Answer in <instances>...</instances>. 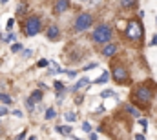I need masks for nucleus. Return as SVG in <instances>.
<instances>
[{
    "label": "nucleus",
    "mask_w": 157,
    "mask_h": 140,
    "mask_svg": "<svg viewBox=\"0 0 157 140\" xmlns=\"http://www.w3.org/2000/svg\"><path fill=\"white\" fill-rule=\"evenodd\" d=\"M154 91H152V87H148V86H144V84H141V86H137L135 89H133V93H132V98H133V102L135 104H139L141 107H148V104L154 100Z\"/></svg>",
    "instance_id": "1"
},
{
    "label": "nucleus",
    "mask_w": 157,
    "mask_h": 140,
    "mask_svg": "<svg viewBox=\"0 0 157 140\" xmlns=\"http://www.w3.org/2000/svg\"><path fill=\"white\" fill-rule=\"evenodd\" d=\"M124 36L130 40V42H139V40H143V36H144V29H143V24L139 22V20H130L128 22V26H126V29H124Z\"/></svg>",
    "instance_id": "2"
},
{
    "label": "nucleus",
    "mask_w": 157,
    "mask_h": 140,
    "mask_svg": "<svg viewBox=\"0 0 157 140\" xmlns=\"http://www.w3.org/2000/svg\"><path fill=\"white\" fill-rule=\"evenodd\" d=\"M112 36H113V29L108 24H99L91 33V40L95 44H108L112 40Z\"/></svg>",
    "instance_id": "3"
},
{
    "label": "nucleus",
    "mask_w": 157,
    "mask_h": 140,
    "mask_svg": "<svg viewBox=\"0 0 157 140\" xmlns=\"http://www.w3.org/2000/svg\"><path fill=\"white\" fill-rule=\"evenodd\" d=\"M40 28H42V20L40 17H29L26 22H24V35L26 36H35L37 33H40Z\"/></svg>",
    "instance_id": "4"
},
{
    "label": "nucleus",
    "mask_w": 157,
    "mask_h": 140,
    "mask_svg": "<svg viewBox=\"0 0 157 140\" xmlns=\"http://www.w3.org/2000/svg\"><path fill=\"white\" fill-rule=\"evenodd\" d=\"M91 24H93V17H91L90 13H80V15L77 17V20H75L73 29H75V33H82V31L90 29Z\"/></svg>",
    "instance_id": "5"
},
{
    "label": "nucleus",
    "mask_w": 157,
    "mask_h": 140,
    "mask_svg": "<svg viewBox=\"0 0 157 140\" xmlns=\"http://www.w3.org/2000/svg\"><path fill=\"white\" fill-rule=\"evenodd\" d=\"M112 76H113V80H115L117 84H126L128 78H130V73H128V69H126L124 66L113 64V66H112Z\"/></svg>",
    "instance_id": "6"
},
{
    "label": "nucleus",
    "mask_w": 157,
    "mask_h": 140,
    "mask_svg": "<svg viewBox=\"0 0 157 140\" xmlns=\"http://www.w3.org/2000/svg\"><path fill=\"white\" fill-rule=\"evenodd\" d=\"M68 9H70V0H55V6H53L55 15H60Z\"/></svg>",
    "instance_id": "7"
},
{
    "label": "nucleus",
    "mask_w": 157,
    "mask_h": 140,
    "mask_svg": "<svg viewBox=\"0 0 157 140\" xmlns=\"http://www.w3.org/2000/svg\"><path fill=\"white\" fill-rule=\"evenodd\" d=\"M117 51H119V46L117 44H106L104 47H102V57H106V58H112L113 55H117Z\"/></svg>",
    "instance_id": "8"
},
{
    "label": "nucleus",
    "mask_w": 157,
    "mask_h": 140,
    "mask_svg": "<svg viewBox=\"0 0 157 140\" xmlns=\"http://www.w3.org/2000/svg\"><path fill=\"white\" fill-rule=\"evenodd\" d=\"M46 35H48L49 40H53V42H55V40H60V29H59L57 26H49Z\"/></svg>",
    "instance_id": "9"
},
{
    "label": "nucleus",
    "mask_w": 157,
    "mask_h": 140,
    "mask_svg": "<svg viewBox=\"0 0 157 140\" xmlns=\"http://www.w3.org/2000/svg\"><path fill=\"white\" fill-rule=\"evenodd\" d=\"M137 4H139V0H121L122 9H133V7H137Z\"/></svg>",
    "instance_id": "10"
},
{
    "label": "nucleus",
    "mask_w": 157,
    "mask_h": 140,
    "mask_svg": "<svg viewBox=\"0 0 157 140\" xmlns=\"http://www.w3.org/2000/svg\"><path fill=\"white\" fill-rule=\"evenodd\" d=\"M90 86V80H88V76H84V78H80L77 84L71 87V91H77V89H82V87H88Z\"/></svg>",
    "instance_id": "11"
},
{
    "label": "nucleus",
    "mask_w": 157,
    "mask_h": 140,
    "mask_svg": "<svg viewBox=\"0 0 157 140\" xmlns=\"http://www.w3.org/2000/svg\"><path fill=\"white\" fill-rule=\"evenodd\" d=\"M124 109H126L132 116H135V118H139V116H141V111H139L137 107H133L132 104H126V105H124Z\"/></svg>",
    "instance_id": "12"
},
{
    "label": "nucleus",
    "mask_w": 157,
    "mask_h": 140,
    "mask_svg": "<svg viewBox=\"0 0 157 140\" xmlns=\"http://www.w3.org/2000/svg\"><path fill=\"white\" fill-rule=\"evenodd\" d=\"M108 80H110V73H108V71H104V73H102V75L95 80V84H106Z\"/></svg>",
    "instance_id": "13"
},
{
    "label": "nucleus",
    "mask_w": 157,
    "mask_h": 140,
    "mask_svg": "<svg viewBox=\"0 0 157 140\" xmlns=\"http://www.w3.org/2000/svg\"><path fill=\"white\" fill-rule=\"evenodd\" d=\"M31 102H40L42 100V91H33V95L29 97Z\"/></svg>",
    "instance_id": "14"
},
{
    "label": "nucleus",
    "mask_w": 157,
    "mask_h": 140,
    "mask_svg": "<svg viewBox=\"0 0 157 140\" xmlns=\"http://www.w3.org/2000/svg\"><path fill=\"white\" fill-rule=\"evenodd\" d=\"M57 131L62 133V135H70V133H71V127H70V126H59Z\"/></svg>",
    "instance_id": "15"
},
{
    "label": "nucleus",
    "mask_w": 157,
    "mask_h": 140,
    "mask_svg": "<svg viewBox=\"0 0 157 140\" xmlns=\"http://www.w3.org/2000/svg\"><path fill=\"white\" fill-rule=\"evenodd\" d=\"M64 118H66L68 122H75V118H77V113H73V111H68V113L64 115Z\"/></svg>",
    "instance_id": "16"
},
{
    "label": "nucleus",
    "mask_w": 157,
    "mask_h": 140,
    "mask_svg": "<svg viewBox=\"0 0 157 140\" xmlns=\"http://www.w3.org/2000/svg\"><path fill=\"white\" fill-rule=\"evenodd\" d=\"M0 102H4V104H11V97L6 95V93H0Z\"/></svg>",
    "instance_id": "17"
},
{
    "label": "nucleus",
    "mask_w": 157,
    "mask_h": 140,
    "mask_svg": "<svg viewBox=\"0 0 157 140\" xmlns=\"http://www.w3.org/2000/svg\"><path fill=\"white\" fill-rule=\"evenodd\" d=\"M20 51H22L20 44H11V53H20Z\"/></svg>",
    "instance_id": "18"
},
{
    "label": "nucleus",
    "mask_w": 157,
    "mask_h": 140,
    "mask_svg": "<svg viewBox=\"0 0 157 140\" xmlns=\"http://www.w3.org/2000/svg\"><path fill=\"white\" fill-rule=\"evenodd\" d=\"M101 97H102V98H108V97H115V93H113L112 89H106V91L101 93Z\"/></svg>",
    "instance_id": "19"
},
{
    "label": "nucleus",
    "mask_w": 157,
    "mask_h": 140,
    "mask_svg": "<svg viewBox=\"0 0 157 140\" xmlns=\"http://www.w3.org/2000/svg\"><path fill=\"white\" fill-rule=\"evenodd\" d=\"M37 66H39V68H48V66H49V60H46V58H40L39 62H37Z\"/></svg>",
    "instance_id": "20"
},
{
    "label": "nucleus",
    "mask_w": 157,
    "mask_h": 140,
    "mask_svg": "<svg viewBox=\"0 0 157 140\" xmlns=\"http://www.w3.org/2000/svg\"><path fill=\"white\" fill-rule=\"evenodd\" d=\"M55 115H57V113H55V109H48V111H46V118H48V120H51Z\"/></svg>",
    "instance_id": "21"
},
{
    "label": "nucleus",
    "mask_w": 157,
    "mask_h": 140,
    "mask_svg": "<svg viewBox=\"0 0 157 140\" xmlns=\"http://www.w3.org/2000/svg\"><path fill=\"white\" fill-rule=\"evenodd\" d=\"M82 131H86V133H91V126H90L88 122H84V124H82Z\"/></svg>",
    "instance_id": "22"
},
{
    "label": "nucleus",
    "mask_w": 157,
    "mask_h": 140,
    "mask_svg": "<svg viewBox=\"0 0 157 140\" xmlns=\"http://www.w3.org/2000/svg\"><path fill=\"white\" fill-rule=\"evenodd\" d=\"M95 68H97V62H91V64H88V66H84V71L95 69Z\"/></svg>",
    "instance_id": "23"
},
{
    "label": "nucleus",
    "mask_w": 157,
    "mask_h": 140,
    "mask_svg": "<svg viewBox=\"0 0 157 140\" xmlns=\"http://www.w3.org/2000/svg\"><path fill=\"white\" fill-rule=\"evenodd\" d=\"M55 89H57L59 93H62V89H64V86H62L60 82H55Z\"/></svg>",
    "instance_id": "24"
},
{
    "label": "nucleus",
    "mask_w": 157,
    "mask_h": 140,
    "mask_svg": "<svg viewBox=\"0 0 157 140\" xmlns=\"http://www.w3.org/2000/svg\"><path fill=\"white\" fill-rule=\"evenodd\" d=\"M139 124H141V126H143L144 129L148 127V120H146V118H139Z\"/></svg>",
    "instance_id": "25"
},
{
    "label": "nucleus",
    "mask_w": 157,
    "mask_h": 140,
    "mask_svg": "<svg viewBox=\"0 0 157 140\" xmlns=\"http://www.w3.org/2000/svg\"><path fill=\"white\" fill-rule=\"evenodd\" d=\"M13 24H15V20H13V18H9V20H7V31H11V29H13Z\"/></svg>",
    "instance_id": "26"
},
{
    "label": "nucleus",
    "mask_w": 157,
    "mask_h": 140,
    "mask_svg": "<svg viewBox=\"0 0 157 140\" xmlns=\"http://www.w3.org/2000/svg\"><path fill=\"white\" fill-rule=\"evenodd\" d=\"M31 55H33L31 49H24V51H22V57H31Z\"/></svg>",
    "instance_id": "27"
},
{
    "label": "nucleus",
    "mask_w": 157,
    "mask_h": 140,
    "mask_svg": "<svg viewBox=\"0 0 157 140\" xmlns=\"http://www.w3.org/2000/svg\"><path fill=\"white\" fill-rule=\"evenodd\" d=\"M26 105H28V109H33V107H35V102H31V100L28 98V102H26Z\"/></svg>",
    "instance_id": "28"
},
{
    "label": "nucleus",
    "mask_w": 157,
    "mask_h": 140,
    "mask_svg": "<svg viewBox=\"0 0 157 140\" xmlns=\"http://www.w3.org/2000/svg\"><path fill=\"white\" fill-rule=\"evenodd\" d=\"M26 135H28V133H26V131H22V133H20V135H18L15 140H24V138H26Z\"/></svg>",
    "instance_id": "29"
},
{
    "label": "nucleus",
    "mask_w": 157,
    "mask_h": 140,
    "mask_svg": "<svg viewBox=\"0 0 157 140\" xmlns=\"http://www.w3.org/2000/svg\"><path fill=\"white\" fill-rule=\"evenodd\" d=\"M4 115H7V107H0V116H4Z\"/></svg>",
    "instance_id": "30"
},
{
    "label": "nucleus",
    "mask_w": 157,
    "mask_h": 140,
    "mask_svg": "<svg viewBox=\"0 0 157 140\" xmlns=\"http://www.w3.org/2000/svg\"><path fill=\"white\" fill-rule=\"evenodd\" d=\"M135 140H146V138H144L143 133H137V135H135Z\"/></svg>",
    "instance_id": "31"
},
{
    "label": "nucleus",
    "mask_w": 157,
    "mask_h": 140,
    "mask_svg": "<svg viewBox=\"0 0 157 140\" xmlns=\"http://www.w3.org/2000/svg\"><path fill=\"white\" fill-rule=\"evenodd\" d=\"M11 40H15V35H11V33H9V35L6 36V42H11Z\"/></svg>",
    "instance_id": "32"
},
{
    "label": "nucleus",
    "mask_w": 157,
    "mask_h": 140,
    "mask_svg": "<svg viewBox=\"0 0 157 140\" xmlns=\"http://www.w3.org/2000/svg\"><path fill=\"white\" fill-rule=\"evenodd\" d=\"M150 46H157V35H154V38H152V42H150Z\"/></svg>",
    "instance_id": "33"
},
{
    "label": "nucleus",
    "mask_w": 157,
    "mask_h": 140,
    "mask_svg": "<svg viewBox=\"0 0 157 140\" xmlns=\"http://www.w3.org/2000/svg\"><path fill=\"white\" fill-rule=\"evenodd\" d=\"M90 140H97V135L95 133H90Z\"/></svg>",
    "instance_id": "34"
},
{
    "label": "nucleus",
    "mask_w": 157,
    "mask_h": 140,
    "mask_svg": "<svg viewBox=\"0 0 157 140\" xmlns=\"http://www.w3.org/2000/svg\"><path fill=\"white\" fill-rule=\"evenodd\" d=\"M97 2H101V0H91V6H95Z\"/></svg>",
    "instance_id": "35"
},
{
    "label": "nucleus",
    "mask_w": 157,
    "mask_h": 140,
    "mask_svg": "<svg viewBox=\"0 0 157 140\" xmlns=\"http://www.w3.org/2000/svg\"><path fill=\"white\" fill-rule=\"evenodd\" d=\"M29 140H37V138H35V137H29Z\"/></svg>",
    "instance_id": "36"
},
{
    "label": "nucleus",
    "mask_w": 157,
    "mask_h": 140,
    "mask_svg": "<svg viewBox=\"0 0 157 140\" xmlns=\"http://www.w3.org/2000/svg\"><path fill=\"white\" fill-rule=\"evenodd\" d=\"M80 2H84V0H80Z\"/></svg>",
    "instance_id": "37"
},
{
    "label": "nucleus",
    "mask_w": 157,
    "mask_h": 140,
    "mask_svg": "<svg viewBox=\"0 0 157 140\" xmlns=\"http://www.w3.org/2000/svg\"><path fill=\"white\" fill-rule=\"evenodd\" d=\"M155 24H157V20H155Z\"/></svg>",
    "instance_id": "38"
}]
</instances>
